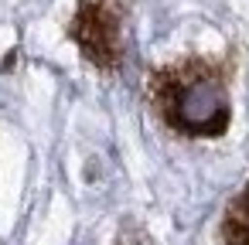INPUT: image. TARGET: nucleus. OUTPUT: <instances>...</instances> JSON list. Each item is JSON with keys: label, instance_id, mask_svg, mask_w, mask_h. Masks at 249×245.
<instances>
[{"label": "nucleus", "instance_id": "nucleus-2", "mask_svg": "<svg viewBox=\"0 0 249 245\" xmlns=\"http://www.w3.org/2000/svg\"><path fill=\"white\" fill-rule=\"evenodd\" d=\"M72 38L96 68L113 72L123 62V0H79Z\"/></svg>", "mask_w": 249, "mask_h": 245}, {"label": "nucleus", "instance_id": "nucleus-3", "mask_svg": "<svg viewBox=\"0 0 249 245\" xmlns=\"http://www.w3.org/2000/svg\"><path fill=\"white\" fill-rule=\"evenodd\" d=\"M222 235H225V245H249V184H246L242 194L229 204Z\"/></svg>", "mask_w": 249, "mask_h": 245}, {"label": "nucleus", "instance_id": "nucleus-1", "mask_svg": "<svg viewBox=\"0 0 249 245\" xmlns=\"http://www.w3.org/2000/svg\"><path fill=\"white\" fill-rule=\"evenodd\" d=\"M150 96L164 123L188 136H218L229 126V92L215 65L181 62L150 82Z\"/></svg>", "mask_w": 249, "mask_h": 245}]
</instances>
